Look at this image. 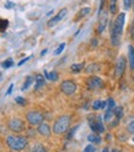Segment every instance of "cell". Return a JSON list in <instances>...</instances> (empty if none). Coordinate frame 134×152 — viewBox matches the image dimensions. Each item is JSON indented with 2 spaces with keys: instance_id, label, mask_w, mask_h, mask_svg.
Returning a JSON list of instances; mask_svg holds the SVG:
<instances>
[{
  "instance_id": "6da1fadb",
  "label": "cell",
  "mask_w": 134,
  "mask_h": 152,
  "mask_svg": "<svg viewBox=\"0 0 134 152\" xmlns=\"http://www.w3.org/2000/svg\"><path fill=\"white\" fill-rule=\"evenodd\" d=\"M124 20H125V14L121 12L115 20L112 28H111V42L115 47L120 46L121 43V37L123 34V27H124Z\"/></svg>"
},
{
  "instance_id": "7a4b0ae2",
  "label": "cell",
  "mask_w": 134,
  "mask_h": 152,
  "mask_svg": "<svg viewBox=\"0 0 134 152\" xmlns=\"http://www.w3.org/2000/svg\"><path fill=\"white\" fill-rule=\"evenodd\" d=\"M6 145L12 151H22L28 145V140L25 136H14L10 135L6 137Z\"/></svg>"
},
{
  "instance_id": "3957f363",
  "label": "cell",
  "mask_w": 134,
  "mask_h": 152,
  "mask_svg": "<svg viewBox=\"0 0 134 152\" xmlns=\"http://www.w3.org/2000/svg\"><path fill=\"white\" fill-rule=\"evenodd\" d=\"M69 126H70V116L69 115H62L55 120V123L53 125V132L57 135H62L68 130Z\"/></svg>"
},
{
  "instance_id": "277c9868",
  "label": "cell",
  "mask_w": 134,
  "mask_h": 152,
  "mask_svg": "<svg viewBox=\"0 0 134 152\" xmlns=\"http://www.w3.org/2000/svg\"><path fill=\"white\" fill-rule=\"evenodd\" d=\"M26 119L31 125H41L43 123V114L40 111H28L26 114Z\"/></svg>"
},
{
  "instance_id": "5b68a950",
  "label": "cell",
  "mask_w": 134,
  "mask_h": 152,
  "mask_svg": "<svg viewBox=\"0 0 134 152\" xmlns=\"http://www.w3.org/2000/svg\"><path fill=\"white\" fill-rule=\"evenodd\" d=\"M61 90L66 94V95H73L74 93L76 92V84H75V82H73V80H64L62 84H61Z\"/></svg>"
},
{
  "instance_id": "8992f818",
  "label": "cell",
  "mask_w": 134,
  "mask_h": 152,
  "mask_svg": "<svg viewBox=\"0 0 134 152\" xmlns=\"http://www.w3.org/2000/svg\"><path fill=\"white\" fill-rule=\"evenodd\" d=\"M89 121H90V127H91V130L94 132L101 134V132L105 131V126H103L100 118H90Z\"/></svg>"
},
{
  "instance_id": "52a82bcc",
  "label": "cell",
  "mask_w": 134,
  "mask_h": 152,
  "mask_svg": "<svg viewBox=\"0 0 134 152\" xmlns=\"http://www.w3.org/2000/svg\"><path fill=\"white\" fill-rule=\"evenodd\" d=\"M9 127L14 132H21L25 130V124L21 119H11L9 121Z\"/></svg>"
},
{
  "instance_id": "ba28073f",
  "label": "cell",
  "mask_w": 134,
  "mask_h": 152,
  "mask_svg": "<svg viewBox=\"0 0 134 152\" xmlns=\"http://www.w3.org/2000/svg\"><path fill=\"white\" fill-rule=\"evenodd\" d=\"M87 87L90 89H99V88H102L103 87V82L101 78L96 77V75H92V77H90L87 79Z\"/></svg>"
},
{
  "instance_id": "9c48e42d",
  "label": "cell",
  "mask_w": 134,
  "mask_h": 152,
  "mask_svg": "<svg viewBox=\"0 0 134 152\" xmlns=\"http://www.w3.org/2000/svg\"><path fill=\"white\" fill-rule=\"evenodd\" d=\"M125 64H127V61L123 56H121L117 61V64H116V75L118 78L122 77L123 73H124V69H125Z\"/></svg>"
},
{
  "instance_id": "30bf717a",
  "label": "cell",
  "mask_w": 134,
  "mask_h": 152,
  "mask_svg": "<svg viewBox=\"0 0 134 152\" xmlns=\"http://www.w3.org/2000/svg\"><path fill=\"white\" fill-rule=\"evenodd\" d=\"M66 12H68V10H66V9H62L61 11H59V12L55 15L54 18H52V19L48 21V26H49V27H53V26H55L59 21L63 20V19L65 18Z\"/></svg>"
},
{
  "instance_id": "8fae6325",
  "label": "cell",
  "mask_w": 134,
  "mask_h": 152,
  "mask_svg": "<svg viewBox=\"0 0 134 152\" xmlns=\"http://www.w3.org/2000/svg\"><path fill=\"white\" fill-rule=\"evenodd\" d=\"M37 131H38L42 136H46V137L50 136V127H49L48 124L42 123L41 125H38V129H37Z\"/></svg>"
},
{
  "instance_id": "7c38bea8",
  "label": "cell",
  "mask_w": 134,
  "mask_h": 152,
  "mask_svg": "<svg viewBox=\"0 0 134 152\" xmlns=\"http://www.w3.org/2000/svg\"><path fill=\"white\" fill-rule=\"evenodd\" d=\"M128 57H129V67L130 71H134V47L130 46L128 47Z\"/></svg>"
},
{
  "instance_id": "4fadbf2b",
  "label": "cell",
  "mask_w": 134,
  "mask_h": 152,
  "mask_svg": "<svg viewBox=\"0 0 134 152\" xmlns=\"http://www.w3.org/2000/svg\"><path fill=\"white\" fill-rule=\"evenodd\" d=\"M106 102H103V100H95L92 103V109L94 110H100V109H103L106 106Z\"/></svg>"
},
{
  "instance_id": "5bb4252c",
  "label": "cell",
  "mask_w": 134,
  "mask_h": 152,
  "mask_svg": "<svg viewBox=\"0 0 134 152\" xmlns=\"http://www.w3.org/2000/svg\"><path fill=\"white\" fill-rule=\"evenodd\" d=\"M28 152H47V150L43 145H41V143H37V145H35Z\"/></svg>"
},
{
  "instance_id": "9a60e30c",
  "label": "cell",
  "mask_w": 134,
  "mask_h": 152,
  "mask_svg": "<svg viewBox=\"0 0 134 152\" xmlns=\"http://www.w3.org/2000/svg\"><path fill=\"white\" fill-rule=\"evenodd\" d=\"M87 140L90 141L91 143H100V142H101V137H100L99 135H96V134L89 135V136H87Z\"/></svg>"
},
{
  "instance_id": "2e32d148",
  "label": "cell",
  "mask_w": 134,
  "mask_h": 152,
  "mask_svg": "<svg viewBox=\"0 0 134 152\" xmlns=\"http://www.w3.org/2000/svg\"><path fill=\"white\" fill-rule=\"evenodd\" d=\"M83 68H84V63H75V64H73L70 67V69L74 73H79L81 69H83Z\"/></svg>"
},
{
  "instance_id": "e0dca14e",
  "label": "cell",
  "mask_w": 134,
  "mask_h": 152,
  "mask_svg": "<svg viewBox=\"0 0 134 152\" xmlns=\"http://www.w3.org/2000/svg\"><path fill=\"white\" fill-rule=\"evenodd\" d=\"M33 83V77L32 75H28V77H26V80H25V83H24V86H22V90H26L30 86H31Z\"/></svg>"
},
{
  "instance_id": "ac0fdd59",
  "label": "cell",
  "mask_w": 134,
  "mask_h": 152,
  "mask_svg": "<svg viewBox=\"0 0 134 152\" xmlns=\"http://www.w3.org/2000/svg\"><path fill=\"white\" fill-rule=\"evenodd\" d=\"M113 113H115V116L121 120V118L123 116V108L122 106H116V109L113 110Z\"/></svg>"
},
{
  "instance_id": "d6986e66",
  "label": "cell",
  "mask_w": 134,
  "mask_h": 152,
  "mask_svg": "<svg viewBox=\"0 0 134 152\" xmlns=\"http://www.w3.org/2000/svg\"><path fill=\"white\" fill-rule=\"evenodd\" d=\"M46 77L52 82H55V80H58V73L57 72H49V73L46 72Z\"/></svg>"
},
{
  "instance_id": "ffe728a7",
  "label": "cell",
  "mask_w": 134,
  "mask_h": 152,
  "mask_svg": "<svg viewBox=\"0 0 134 152\" xmlns=\"http://www.w3.org/2000/svg\"><path fill=\"white\" fill-rule=\"evenodd\" d=\"M36 80H37V83H36V89H38L40 87H43V84H44V79H43V77L41 74H38L36 77Z\"/></svg>"
},
{
  "instance_id": "44dd1931",
  "label": "cell",
  "mask_w": 134,
  "mask_h": 152,
  "mask_svg": "<svg viewBox=\"0 0 134 152\" xmlns=\"http://www.w3.org/2000/svg\"><path fill=\"white\" fill-rule=\"evenodd\" d=\"M110 11H111V14H116L117 12V0H111V3H110Z\"/></svg>"
},
{
  "instance_id": "7402d4cb",
  "label": "cell",
  "mask_w": 134,
  "mask_h": 152,
  "mask_svg": "<svg viewBox=\"0 0 134 152\" xmlns=\"http://www.w3.org/2000/svg\"><path fill=\"white\" fill-rule=\"evenodd\" d=\"M12 64H14V61L11 58H7V59H5L4 62L1 63V67L3 68H10Z\"/></svg>"
},
{
  "instance_id": "603a6c76",
  "label": "cell",
  "mask_w": 134,
  "mask_h": 152,
  "mask_svg": "<svg viewBox=\"0 0 134 152\" xmlns=\"http://www.w3.org/2000/svg\"><path fill=\"white\" fill-rule=\"evenodd\" d=\"M7 25H9V21L4 20V19H0V32L4 31V30L7 27Z\"/></svg>"
},
{
  "instance_id": "cb8c5ba5",
  "label": "cell",
  "mask_w": 134,
  "mask_h": 152,
  "mask_svg": "<svg viewBox=\"0 0 134 152\" xmlns=\"http://www.w3.org/2000/svg\"><path fill=\"white\" fill-rule=\"evenodd\" d=\"M65 48V43H61V45H59V46H58V48L54 51V55L55 56H58V55H61V53L63 52V50Z\"/></svg>"
},
{
  "instance_id": "d4e9b609",
  "label": "cell",
  "mask_w": 134,
  "mask_h": 152,
  "mask_svg": "<svg viewBox=\"0 0 134 152\" xmlns=\"http://www.w3.org/2000/svg\"><path fill=\"white\" fill-rule=\"evenodd\" d=\"M115 115V113H113V110H107L106 111V114H105V121H110L111 120V118H112Z\"/></svg>"
},
{
  "instance_id": "484cf974",
  "label": "cell",
  "mask_w": 134,
  "mask_h": 152,
  "mask_svg": "<svg viewBox=\"0 0 134 152\" xmlns=\"http://www.w3.org/2000/svg\"><path fill=\"white\" fill-rule=\"evenodd\" d=\"M90 11H91L90 7H84V9H81V10H80L79 15H80V16H86L87 14H90Z\"/></svg>"
},
{
  "instance_id": "4316f807",
  "label": "cell",
  "mask_w": 134,
  "mask_h": 152,
  "mask_svg": "<svg viewBox=\"0 0 134 152\" xmlns=\"http://www.w3.org/2000/svg\"><path fill=\"white\" fill-rule=\"evenodd\" d=\"M123 3H124V7L125 9H130L132 5H133V0H123Z\"/></svg>"
},
{
  "instance_id": "83f0119b",
  "label": "cell",
  "mask_w": 134,
  "mask_h": 152,
  "mask_svg": "<svg viewBox=\"0 0 134 152\" xmlns=\"http://www.w3.org/2000/svg\"><path fill=\"white\" fill-rule=\"evenodd\" d=\"M15 102L19 103L20 105H26V99L25 98H22V96H17L16 99H15Z\"/></svg>"
},
{
  "instance_id": "f1b7e54d",
  "label": "cell",
  "mask_w": 134,
  "mask_h": 152,
  "mask_svg": "<svg viewBox=\"0 0 134 152\" xmlns=\"http://www.w3.org/2000/svg\"><path fill=\"white\" fill-rule=\"evenodd\" d=\"M107 103H108L107 105H108V109L110 110H115L116 109V105H115V100L113 99H110Z\"/></svg>"
},
{
  "instance_id": "f546056e",
  "label": "cell",
  "mask_w": 134,
  "mask_h": 152,
  "mask_svg": "<svg viewBox=\"0 0 134 152\" xmlns=\"http://www.w3.org/2000/svg\"><path fill=\"white\" fill-rule=\"evenodd\" d=\"M127 130H128L130 134H134V120H133V121H130V123L128 124Z\"/></svg>"
},
{
  "instance_id": "4dcf8cb0",
  "label": "cell",
  "mask_w": 134,
  "mask_h": 152,
  "mask_svg": "<svg viewBox=\"0 0 134 152\" xmlns=\"http://www.w3.org/2000/svg\"><path fill=\"white\" fill-rule=\"evenodd\" d=\"M84 152H95V147L92 145H87L84 150Z\"/></svg>"
},
{
  "instance_id": "1f68e13d",
  "label": "cell",
  "mask_w": 134,
  "mask_h": 152,
  "mask_svg": "<svg viewBox=\"0 0 134 152\" xmlns=\"http://www.w3.org/2000/svg\"><path fill=\"white\" fill-rule=\"evenodd\" d=\"M14 6H15V4H14V3H10V1H7V3H6V5H5L6 9H12Z\"/></svg>"
},
{
  "instance_id": "d6a6232c",
  "label": "cell",
  "mask_w": 134,
  "mask_h": 152,
  "mask_svg": "<svg viewBox=\"0 0 134 152\" xmlns=\"http://www.w3.org/2000/svg\"><path fill=\"white\" fill-rule=\"evenodd\" d=\"M12 89H14V84H10L9 89H7V92H6V95H9V94H11V92H12Z\"/></svg>"
},
{
  "instance_id": "836d02e7",
  "label": "cell",
  "mask_w": 134,
  "mask_h": 152,
  "mask_svg": "<svg viewBox=\"0 0 134 152\" xmlns=\"http://www.w3.org/2000/svg\"><path fill=\"white\" fill-rule=\"evenodd\" d=\"M30 59V57H26V58H24V59H22V61H20V62H19V66H22V64H24L25 62H27V61Z\"/></svg>"
},
{
  "instance_id": "e575fe53",
  "label": "cell",
  "mask_w": 134,
  "mask_h": 152,
  "mask_svg": "<svg viewBox=\"0 0 134 152\" xmlns=\"http://www.w3.org/2000/svg\"><path fill=\"white\" fill-rule=\"evenodd\" d=\"M76 130H78V126H76V127H74V129H73V130L70 131V135H69V137H71V136L74 135V132H75Z\"/></svg>"
},
{
  "instance_id": "d590c367",
  "label": "cell",
  "mask_w": 134,
  "mask_h": 152,
  "mask_svg": "<svg viewBox=\"0 0 134 152\" xmlns=\"http://www.w3.org/2000/svg\"><path fill=\"white\" fill-rule=\"evenodd\" d=\"M102 152H110V151H108V148H107V147H105V148L102 150Z\"/></svg>"
},
{
  "instance_id": "8d00e7d4",
  "label": "cell",
  "mask_w": 134,
  "mask_h": 152,
  "mask_svg": "<svg viewBox=\"0 0 134 152\" xmlns=\"http://www.w3.org/2000/svg\"><path fill=\"white\" fill-rule=\"evenodd\" d=\"M111 152H121V151H118V150H112Z\"/></svg>"
},
{
  "instance_id": "74e56055",
  "label": "cell",
  "mask_w": 134,
  "mask_h": 152,
  "mask_svg": "<svg viewBox=\"0 0 134 152\" xmlns=\"http://www.w3.org/2000/svg\"><path fill=\"white\" fill-rule=\"evenodd\" d=\"M133 142H134V137H133Z\"/></svg>"
},
{
  "instance_id": "f35d334b",
  "label": "cell",
  "mask_w": 134,
  "mask_h": 152,
  "mask_svg": "<svg viewBox=\"0 0 134 152\" xmlns=\"http://www.w3.org/2000/svg\"><path fill=\"white\" fill-rule=\"evenodd\" d=\"M0 78H1V75H0Z\"/></svg>"
}]
</instances>
